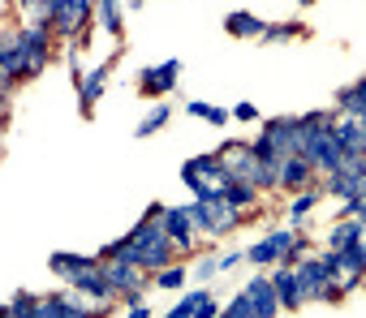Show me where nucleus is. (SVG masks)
Returning <instances> with one entry per match:
<instances>
[{"mask_svg": "<svg viewBox=\"0 0 366 318\" xmlns=\"http://www.w3.org/2000/svg\"><path fill=\"white\" fill-rule=\"evenodd\" d=\"M129 237H134V245H138V267H142V271H164V267H168L177 241H172V232L164 228V207H151L147 220H142Z\"/></svg>", "mask_w": 366, "mask_h": 318, "instance_id": "nucleus-1", "label": "nucleus"}, {"mask_svg": "<svg viewBox=\"0 0 366 318\" xmlns=\"http://www.w3.org/2000/svg\"><path fill=\"white\" fill-rule=\"evenodd\" d=\"M194 228L207 232V237H224L237 228V207L224 198V194H207V198H194Z\"/></svg>", "mask_w": 366, "mask_h": 318, "instance_id": "nucleus-2", "label": "nucleus"}, {"mask_svg": "<svg viewBox=\"0 0 366 318\" xmlns=\"http://www.w3.org/2000/svg\"><path fill=\"white\" fill-rule=\"evenodd\" d=\"M18 61H22V73L44 69V61H48V31L44 26H26L18 35Z\"/></svg>", "mask_w": 366, "mask_h": 318, "instance_id": "nucleus-3", "label": "nucleus"}, {"mask_svg": "<svg viewBox=\"0 0 366 318\" xmlns=\"http://www.w3.org/2000/svg\"><path fill=\"white\" fill-rule=\"evenodd\" d=\"M293 250H297V237L285 228V232H272V237H263L259 245H250L246 258H250L254 267H267V262H276V258H293Z\"/></svg>", "mask_w": 366, "mask_h": 318, "instance_id": "nucleus-4", "label": "nucleus"}, {"mask_svg": "<svg viewBox=\"0 0 366 318\" xmlns=\"http://www.w3.org/2000/svg\"><path fill=\"white\" fill-rule=\"evenodd\" d=\"M104 271H108L112 292L138 297V288H142V267H138V262H125V258H104Z\"/></svg>", "mask_w": 366, "mask_h": 318, "instance_id": "nucleus-5", "label": "nucleus"}, {"mask_svg": "<svg viewBox=\"0 0 366 318\" xmlns=\"http://www.w3.org/2000/svg\"><path fill=\"white\" fill-rule=\"evenodd\" d=\"M242 292L250 297V309H254V318H267V314L285 309V305H280V292H276V284H272V279H263V275H259V279H250Z\"/></svg>", "mask_w": 366, "mask_h": 318, "instance_id": "nucleus-6", "label": "nucleus"}, {"mask_svg": "<svg viewBox=\"0 0 366 318\" xmlns=\"http://www.w3.org/2000/svg\"><path fill=\"white\" fill-rule=\"evenodd\" d=\"M86 14H91V0H56L52 26H56L61 35H69V31H78V26L86 22Z\"/></svg>", "mask_w": 366, "mask_h": 318, "instance_id": "nucleus-7", "label": "nucleus"}, {"mask_svg": "<svg viewBox=\"0 0 366 318\" xmlns=\"http://www.w3.org/2000/svg\"><path fill=\"white\" fill-rule=\"evenodd\" d=\"M177 73H181V61L151 65V69H142V91H147V95H164V91L177 86Z\"/></svg>", "mask_w": 366, "mask_h": 318, "instance_id": "nucleus-8", "label": "nucleus"}, {"mask_svg": "<svg viewBox=\"0 0 366 318\" xmlns=\"http://www.w3.org/2000/svg\"><path fill=\"white\" fill-rule=\"evenodd\" d=\"M164 228L172 232V241L186 250L190 245V232H194V211L190 207H164Z\"/></svg>", "mask_w": 366, "mask_h": 318, "instance_id": "nucleus-9", "label": "nucleus"}, {"mask_svg": "<svg viewBox=\"0 0 366 318\" xmlns=\"http://www.w3.org/2000/svg\"><path fill=\"white\" fill-rule=\"evenodd\" d=\"M212 314H216V301H212L207 288H199V292H190V297H181V301L172 305V318H212Z\"/></svg>", "mask_w": 366, "mask_h": 318, "instance_id": "nucleus-10", "label": "nucleus"}, {"mask_svg": "<svg viewBox=\"0 0 366 318\" xmlns=\"http://www.w3.org/2000/svg\"><path fill=\"white\" fill-rule=\"evenodd\" d=\"M272 284H276V292H280V305H285V309H302V301H306V297H302V284H297V271H293V267H280Z\"/></svg>", "mask_w": 366, "mask_h": 318, "instance_id": "nucleus-11", "label": "nucleus"}, {"mask_svg": "<svg viewBox=\"0 0 366 318\" xmlns=\"http://www.w3.org/2000/svg\"><path fill=\"white\" fill-rule=\"evenodd\" d=\"M306 177H310V159H306V155H289L285 164H280V185L297 190V185H302Z\"/></svg>", "mask_w": 366, "mask_h": 318, "instance_id": "nucleus-12", "label": "nucleus"}, {"mask_svg": "<svg viewBox=\"0 0 366 318\" xmlns=\"http://www.w3.org/2000/svg\"><path fill=\"white\" fill-rule=\"evenodd\" d=\"M99 258H86V254H52V271L56 275H65V279H74L78 271H86V267H95Z\"/></svg>", "mask_w": 366, "mask_h": 318, "instance_id": "nucleus-13", "label": "nucleus"}, {"mask_svg": "<svg viewBox=\"0 0 366 318\" xmlns=\"http://www.w3.org/2000/svg\"><path fill=\"white\" fill-rule=\"evenodd\" d=\"M340 108H345V116H366V78L357 86L340 91Z\"/></svg>", "mask_w": 366, "mask_h": 318, "instance_id": "nucleus-14", "label": "nucleus"}, {"mask_svg": "<svg viewBox=\"0 0 366 318\" xmlns=\"http://www.w3.org/2000/svg\"><path fill=\"white\" fill-rule=\"evenodd\" d=\"M362 228H366V220H357V215H353V220H345V224H336V228H332V245L340 250V245L362 241Z\"/></svg>", "mask_w": 366, "mask_h": 318, "instance_id": "nucleus-15", "label": "nucleus"}, {"mask_svg": "<svg viewBox=\"0 0 366 318\" xmlns=\"http://www.w3.org/2000/svg\"><path fill=\"white\" fill-rule=\"evenodd\" d=\"M224 31H229V35H263V22H259L254 14H229Z\"/></svg>", "mask_w": 366, "mask_h": 318, "instance_id": "nucleus-16", "label": "nucleus"}, {"mask_svg": "<svg viewBox=\"0 0 366 318\" xmlns=\"http://www.w3.org/2000/svg\"><path fill=\"white\" fill-rule=\"evenodd\" d=\"M104 82H108V69H95V73L82 78V108H91V103L104 95Z\"/></svg>", "mask_w": 366, "mask_h": 318, "instance_id": "nucleus-17", "label": "nucleus"}, {"mask_svg": "<svg viewBox=\"0 0 366 318\" xmlns=\"http://www.w3.org/2000/svg\"><path fill=\"white\" fill-rule=\"evenodd\" d=\"M95 9H99V22L108 35H121V9H117V0H95Z\"/></svg>", "mask_w": 366, "mask_h": 318, "instance_id": "nucleus-18", "label": "nucleus"}, {"mask_svg": "<svg viewBox=\"0 0 366 318\" xmlns=\"http://www.w3.org/2000/svg\"><path fill=\"white\" fill-rule=\"evenodd\" d=\"M224 198H229L233 207H250V202H254V185H250V181H229V185H224Z\"/></svg>", "mask_w": 366, "mask_h": 318, "instance_id": "nucleus-19", "label": "nucleus"}, {"mask_svg": "<svg viewBox=\"0 0 366 318\" xmlns=\"http://www.w3.org/2000/svg\"><path fill=\"white\" fill-rule=\"evenodd\" d=\"M190 116H203L207 125H224L233 112H224V108H216V103H199V99H194V103H190Z\"/></svg>", "mask_w": 366, "mask_h": 318, "instance_id": "nucleus-20", "label": "nucleus"}, {"mask_svg": "<svg viewBox=\"0 0 366 318\" xmlns=\"http://www.w3.org/2000/svg\"><path fill=\"white\" fill-rule=\"evenodd\" d=\"M168 116H172V112H168V108L159 103V108H155V112H151V116H147V120L138 125V138H151L155 129H164V125H168Z\"/></svg>", "mask_w": 366, "mask_h": 318, "instance_id": "nucleus-21", "label": "nucleus"}, {"mask_svg": "<svg viewBox=\"0 0 366 318\" xmlns=\"http://www.w3.org/2000/svg\"><path fill=\"white\" fill-rule=\"evenodd\" d=\"M9 314H39V297H26V292H18L14 301H9Z\"/></svg>", "mask_w": 366, "mask_h": 318, "instance_id": "nucleus-22", "label": "nucleus"}, {"mask_svg": "<svg viewBox=\"0 0 366 318\" xmlns=\"http://www.w3.org/2000/svg\"><path fill=\"white\" fill-rule=\"evenodd\" d=\"M186 284V267H164L159 271V288H181Z\"/></svg>", "mask_w": 366, "mask_h": 318, "instance_id": "nucleus-23", "label": "nucleus"}, {"mask_svg": "<svg viewBox=\"0 0 366 318\" xmlns=\"http://www.w3.org/2000/svg\"><path fill=\"white\" fill-rule=\"evenodd\" d=\"M224 314H229V318H246V314H254V309H250V297H246V292H237V297L224 305Z\"/></svg>", "mask_w": 366, "mask_h": 318, "instance_id": "nucleus-24", "label": "nucleus"}, {"mask_svg": "<svg viewBox=\"0 0 366 318\" xmlns=\"http://www.w3.org/2000/svg\"><path fill=\"white\" fill-rule=\"evenodd\" d=\"M22 9H26V14H35V18H52L56 0H22Z\"/></svg>", "mask_w": 366, "mask_h": 318, "instance_id": "nucleus-25", "label": "nucleus"}, {"mask_svg": "<svg viewBox=\"0 0 366 318\" xmlns=\"http://www.w3.org/2000/svg\"><path fill=\"white\" fill-rule=\"evenodd\" d=\"M310 207H315V194H302V198H297V202L289 207V215H293V224H302V215H306Z\"/></svg>", "mask_w": 366, "mask_h": 318, "instance_id": "nucleus-26", "label": "nucleus"}, {"mask_svg": "<svg viewBox=\"0 0 366 318\" xmlns=\"http://www.w3.org/2000/svg\"><path fill=\"white\" fill-rule=\"evenodd\" d=\"M233 120H259V108L254 103H237L233 108Z\"/></svg>", "mask_w": 366, "mask_h": 318, "instance_id": "nucleus-27", "label": "nucleus"}, {"mask_svg": "<svg viewBox=\"0 0 366 318\" xmlns=\"http://www.w3.org/2000/svg\"><path fill=\"white\" fill-rule=\"evenodd\" d=\"M263 35L280 43V39H289V35H297V26H272V31H263Z\"/></svg>", "mask_w": 366, "mask_h": 318, "instance_id": "nucleus-28", "label": "nucleus"}, {"mask_svg": "<svg viewBox=\"0 0 366 318\" xmlns=\"http://www.w3.org/2000/svg\"><path fill=\"white\" fill-rule=\"evenodd\" d=\"M216 271H220V262H212V258L199 262V279H207V275H216Z\"/></svg>", "mask_w": 366, "mask_h": 318, "instance_id": "nucleus-29", "label": "nucleus"}, {"mask_svg": "<svg viewBox=\"0 0 366 318\" xmlns=\"http://www.w3.org/2000/svg\"><path fill=\"white\" fill-rule=\"evenodd\" d=\"M297 5H310V0H297Z\"/></svg>", "mask_w": 366, "mask_h": 318, "instance_id": "nucleus-30", "label": "nucleus"}]
</instances>
